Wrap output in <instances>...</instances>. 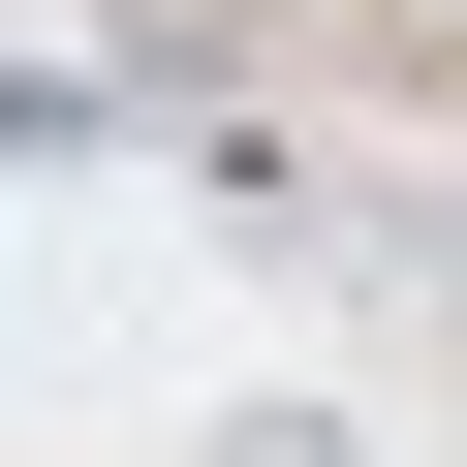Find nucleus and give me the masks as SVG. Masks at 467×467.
<instances>
[{"label": "nucleus", "mask_w": 467, "mask_h": 467, "mask_svg": "<svg viewBox=\"0 0 467 467\" xmlns=\"http://www.w3.org/2000/svg\"><path fill=\"white\" fill-rule=\"evenodd\" d=\"M218 467H343V405H250V436H218Z\"/></svg>", "instance_id": "f257e3e1"}]
</instances>
